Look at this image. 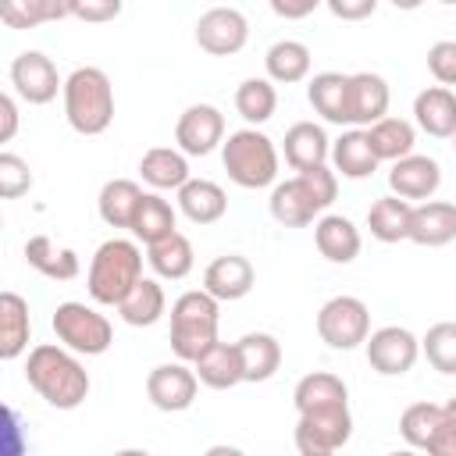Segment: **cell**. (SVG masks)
I'll return each mask as SVG.
<instances>
[{"mask_svg": "<svg viewBox=\"0 0 456 456\" xmlns=\"http://www.w3.org/2000/svg\"><path fill=\"white\" fill-rule=\"evenodd\" d=\"M25 381L57 410H75L89 395V374L82 360L61 342H39L25 360Z\"/></svg>", "mask_w": 456, "mask_h": 456, "instance_id": "6da1fadb", "label": "cell"}, {"mask_svg": "<svg viewBox=\"0 0 456 456\" xmlns=\"http://www.w3.org/2000/svg\"><path fill=\"white\" fill-rule=\"evenodd\" d=\"M142 281V249L132 239H107L96 246L86 274V289L100 306H121V299Z\"/></svg>", "mask_w": 456, "mask_h": 456, "instance_id": "7a4b0ae2", "label": "cell"}, {"mask_svg": "<svg viewBox=\"0 0 456 456\" xmlns=\"http://www.w3.org/2000/svg\"><path fill=\"white\" fill-rule=\"evenodd\" d=\"M64 118L78 135H100L114 121V86L107 71L82 64L64 78Z\"/></svg>", "mask_w": 456, "mask_h": 456, "instance_id": "3957f363", "label": "cell"}, {"mask_svg": "<svg viewBox=\"0 0 456 456\" xmlns=\"http://www.w3.org/2000/svg\"><path fill=\"white\" fill-rule=\"evenodd\" d=\"M221 306L210 292L192 289L171 303V349L182 363H196L217 342Z\"/></svg>", "mask_w": 456, "mask_h": 456, "instance_id": "277c9868", "label": "cell"}, {"mask_svg": "<svg viewBox=\"0 0 456 456\" xmlns=\"http://www.w3.org/2000/svg\"><path fill=\"white\" fill-rule=\"evenodd\" d=\"M221 164L228 171V178L239 189H267L278 185V150L274 139L256 132V128H239L228 132L224 146H221Z\"/></svg>", "mask_w": 456, "mask_h": 456, "instance_id": "5b68a950", "label": "cell"}, {"mask_svg": "<svg viewBox=\"0 0 456 456\" xmlns=\"http://www.w3.org/2000/svg\"><path fill=\"white\" fill-rule=\"evenodd\" d=\"M50 328H53L57 342H61L64 349H71L75 356H100V353H107L110 342H114L110 321H107L100 310H93V306H86V303H75V299L57 303V310H53V317H50Z\"/></svg>", "mask_w": 456, "mask_h": 456, "instance_id": "8992f818", "label": "cell"}, {"mask_svg": "<svg viewBox=\"0 0 456 456\" xmlns=\"http://www.w3.org/2000/svg\"><path fill=\"white\" fill-rule=\"evenodd\" d=\"M317 335L321 342H328L331 349H356L370 338V310L363 299L356 296H331L321 310H317Z\"/></svg>", "mask_w": 456, "mask_h": 456, "instance_id": "52a82bcc", "label": "cell"}, {"mask_svg": "<svg viewBox=\"0 0 456 456\" xmlns=\"http://www.w3.org/2000/svg\"><path fill=\"white\" fill-rule=\"evenodd\" d=\"M353 435V413L346 406H328V410H310L299 413L296 420V452L299 456H335Z\"/></svg>", "mask_w": 456, "mask_h": 456, "instance_id": "ba28073f", "label": "cell"}, {"mask_svg": "<svg viewBox=\"0 0 456 456\" xmlns=\"http://www.w3.org/2000/svg\"><path fill=\"white\" fill-rule=\"evenodd\" d=\"M11 86L14 93L32 103V107H43L57 96V89L64 93V78L57 75V64L43 53V50H21L14 61H11Z\"/></svg>", "mask_w": 456, "mask_h": 456, "instance_id": "9c48e42d", "label": "cell"}, {"mask_svg": "<svg viewBox=\"0 0 456 456\" xmlns=\"http://www.w3.org/2000/svg\"><path fill=\"white\" fill-rule=\"evenodd\" d=\"M363 346H367V363L385 378H399V374L413 370V363L420 356V338L399 324H385V328L370 331V338Z\"/></svg>", "mask_w": 456, "mask_h": 456, "instance_id": "30bf717a", "label": "cell"}, {"mask_svg": "<svg viewBox=\"0 0 456 456\" xmlns=\"http://www.w3.org/2000/svg\"><path fill=\"white\" fill-rule=\"evenodd\" d=\"M249 21L239 7H210L196 18V43L214 57H232L246 46Z\"/></svg>", "mask_w": 456, "mask_h": 456, "instance_id": "8fae6325", "label": "cell"}, {"mask_svg": "<svg viewBox=\"0 0 456 456\" xmlns=\"http://www.w3.org/2000/svg\"><path fill=\"white\" fill-rule=\"evenodd\" d=\"M175 142L185 157H207L224 146V114L214 103H192L175 125Z\"/></svg>", "mask_w": 456, "mask_h": 456, "instance_id": "7c38bea8", "label": "cell"}, {"mask_svg": "<svg viewBox=\"0 0 456 456\" xmlns=\"http://www.w3.org/2000/svg\"><path fill=\"white\" fill-rule=\"evenodd\" d=\"M196 388H200V378L192 367H185L182 360L175 363H160L146 374V395L157 410L164 413H182L196 403Z\"/></svg>", "mask_w": 456, "mask_h": 456, "instance_id": "4fadbf2b", "label": "cell"}, {"mask_svg": "<svg viewBox=\"0 0 456 456\" xmlns=\"http://www.w3.org/2000/svg\"><path fill=\"white\" fill-rule=\"evenodd\" d=\"M438 185H442V167H438V160L428 157V153H410V157L395 160L392 171H388V189H392V196H399V200H406V203H413V200L428 203V200L438 192Z\"/></svg>", "mask_w": 456, "mask_h": 456, "instance_id": "5bb4252c", "label": "cell"}, {"mask_svg": "<svg viewBox=\"0 0 456 456\" xmlns=\"http://www.w3.org/2000/svg\"><path fill=\"white\" fill-rule=\"evenodd\" d=\"M253 281H256V271L242 253L214 256L203 271V292H210L217 303H235V299L249 296Z\"/></svg>", "mask_w": 456, "mask_h": 456, "instance_id": "9a60e30c", "label": "cell"}, {"mask_svg": "<svg viewBox=\"0 0 456 456\" xmlns=\"http://www.w3.org/2000/svg\"><path fill=\"white\" fill-rule=\"evenodd\" d=\"M388 82L374 71H356L349 75V125H378L381 118H388Z\"/></svg>", "mask_w": 456, "mask_h": 456, "instance_id": "2e32d148", "label": "cell"}, {"mask_svg": "<svg viewBox=\"0 0 456 456\" xmlns=\"http://www.w3.org/2000/svg\"><path fill=\"white\" fill-rule=\"evenodd\" d=\"M456 239V203L449 200H428L413 207L410 217V242L417 246H449Z\"/></svg>", "mask_w": 456, "mask_h": 456, "instance_id": "e0dca14e", "label": "cell"}, {"mask_svg": "<svg viewBox=\"0 0 456 456\" xmlns=\"http://www.w3.org/2000/svg\"><path fill=\"white\" fill-rule=\"evenodd\" d=\"M413 121L435 139H452L456 132V93L445 86H428L413 96Z\"/></svg>", "mask_w": 456, "mask_h": 456, "instance_id": "ac0fdd59", "label": "cell"}, {"mask_svg": "<svg viewBox=\"0 0 456 456\" xmlns=\"http://www.w3.org/2000/svg\"><path fill=\"white\" fill-rule=\"evenodd\" d=\"M331 157V139L317 121H296L285 132V160L292 171H310L328 164Z\"/></svg>", "mask_w": 456, "mask_h": 456, "instance_id": "d6986e66", "label": "cell"}, {"mask_svg": "<svg viewBox=\"0 0 456 456\" xmlns=\"http://www.w3.org/2000/svg\"><path fill=\"white\" fill-rule=\"evenodd\" d=\"M314 242H317L321 256L331 264H353L360 256V246H363L360 228L342 214H324L314 224Z\"/></svg>", "mask_w": 456, "mask_h": 456, "instance_id": "ffe728a7", "label": "cell"}, {"mask_svg": "<svg viewBox=\"0 0 456 456\" xmlns=\"http://www.w3.org/2000/svg\"><path fill=\"white\" fill-rule=\"evenodd\" d=\"M239 353V367H242V381H267L278 374L281 367V342L267 331H249L235 342Z\"/></svg>", "mask_w": 456, "mask_h": 456, "instance_id": "44dd1931", "label": "cell"}, {"mask_svg": "<svg viewBox=\"0 0 456 456\" xmlns=\"http://www.w3.org/2000/svg\"><path fill=\"white\" fill-rule=\"evenodd\" d=\"M310 107L331 121V125H349V75L342 71H321L306 86Z\"/></svg>", "mask_w": 456, "mask_h": 456, "instance_id": "7402d4cb", "label": "cell"}, {"mask_svg": "<svg viewBox=\"0 0 456 456\" xmlns=\"http://www.w3.org/2000/svg\"><path fill=\"white\" fill-rule=\"evenodd\" d=\"M331 164H335V175H342V178H353V182L370 178L381 160L374 157V150H370V142H367V128H349V132H342V135L331 142Z\"/></svg>", "mask_w": 456, "mask_h": 456, "instance_id": "603a6c76", "label": "cell"}, {"mask_svg": "<svg viewBox=\"0 0 456 456\" xmlns=\"http://www.w3.org/2000/svg\"><path fill=\"white\" fill-rule=\"evenodd\" d=\"M178 210L192 221V224H214L224 217L228 210V196L217 182L210 178H189L182 189H178Z\"/></svg>", "mask_w": 456, "mask_h": 456, "instance_id": "cb8c5ba5", "label": "cell"}, {"mask_svg": "<svg viewBox=\"0 0 456 456\" xmlns=\"http://www.w3.org/2000/svg\"><path fill=\"white\" fill-rule=\"evenodd\" d=\"M139 175L142 182L153 189V192H164V189H182L189 182V160L182 150H171V146H153L142 153L139 160Z\"/></svg>", "mask_w": 456, "mask_h": 456, "instance_id": "d4e9b609", "label": "cell"}, {"mask_svg": "<svg viewBox=\"0 0 456 456\" xmlns=\"http://www.w3.org/2000/svg\"><path fill=\"white\" fill-rule=\"evenodd\" d=\"M267 207H271V217H274L278 224H285V228H306V224L321 214L317 203H314V196L306 192V185H303L299 178L278 182V185L271 189Z\"/></svg>", "mask_w": 456, "mask_h": 456, "instance_id": "484cf974", "label": "cell"}, {"mask_svg": "<svg viewBox=\"0 0 456 456\" xmlns=\"http://www.w3.org/2000/svg\"><path fill=\"white\" fill-rule=\"evenodd\" d=\"M32 321H28V303L18 292H0V356L18 360L28 349Z\"/></svg>", "mask_w": 456, "mask_h": 456, "instance_id": "4316f807", "label": "cell"}, {"mask_svg": "<svg viewBox=\"0 0 456 456\" xmlns=\"http://www.w3.org/2000/svg\"><path fill=\"white\" fill-rule=\"evenodd\" d=\"M292 403H296V413L328 410V406H346V403H349V388H346V381H342L338 374L314 370V374H306V378L296 381Z\"/></svg>", "mask_w": 456, "mask_h": 456, "instance_id": "83f0119b", "label": "cell"}, {"mask_svg": "<svg viewBox=\"0 0 456 456\" xmlns=\"http://www.w3.org/2000/svg\"><path fill=\"white\" fill-rule=\"evenodd\" d=\"M142 196H146V192H142L132 178H110V182H103L100 200H96L100 221L110 224V228H132Z\"/></svg>", "mask_w": 456, "mask_h": 456, "instance_id": "f1b7e54d", "label": "cell"}, {"mask_svg": "<svg viewBox=\"0 0 456 456\" xmlns=\"http://www.w3.org/2000/svg\"><path fill=\"white\" fill-rule=\"evenodd\" d=\"M25 260L28 267H36L43 278H53V281H71L78 278V253L68 249V246H57L50 235H32L25 242Z\"/></svg>", "mask_w": 456, "mask_h": 456, "instance_id": "f546056e", "label": "cell"}, {"mask_svg": "<svg viewBox=\"0 0 456 456\" xmlns=\"http://www.w3.org/2000/svg\"><path fill=\"white\" fill-rule=\"evenodd\" d=\"M264 68H267V78L278 82V86H296L310 75V46L299 43V39H278L267 46L264 53Z\"/></svg>", "mask_w": 456, "mask_h": 456, "instance_id": "4dcf8cb0", "label": "cell"}, {"mask_svg": "<svg viewBox=\"0 0 456 456\" xmlns=\"http://www.w3.org/2000/svg\"><path fill=\"white\" fill-rule=\"evenodd\" d=\"M192 370H196V378H200L207 388H217V392L235 388V385L242 381V367H239L235 342H221V338H217V342L192 363Z\"/></svg>", "mask_w": 456, "mask_h": 456, "instance_id": "1f68e13d", "label": "cell"}, {"mask_svg": "<svg viewBox=\"0 0 456 456\" xmlns=\"http://www.w3.org/2000/svg\"><path fill=\"white\" fill-rule=\"evenodd\" d=\"M410 217H413V203L399 196H381L367 210V228L378 242H403L410 239Z\"/></svg>", "mask_w": 456, "mask_h": 456, "instance_id": "d6a6232c", "label": "cell"}, {"mask_svg": "<svg viewBox=\"0 0 456 456\" xmlns=\"http://www.w3.org/2000/svg\"><path fill=\"white\" fill-rule=\"evenodd\" d=\"M146 264L153 267V274H157V278L182 281V278L192 271L196 253H192V242H189L182 232H175V235H167V239H160V242L146 246Z\"/></svg>", "mask_w": 456, "mask_h": 456, "instance_id": "836d02e7", "label": "cell"}, {"mask_svg": "<svg viewBox=\"0 0 456 456\" xmlns=\"http://www.w3.org/2000/svg\"><path fill=\"white\" fill-rule=\"evenodd\" d=\"M164 310H167V296H164V289H160L157 278H142V281L121 299V306H118L121 321L132 324V328H150V324H157V321L164 317Z\"/></svg>", "mask_w": 456, "mask_h": 456, "instance_id": "e575fe53", "label": "cell"}, {"mask_svg": "<svg viewBox=\"0 0 456 456\" xmlns=\"http://www.w3.org/2000/svg\"><path fill=\"white\" fill-rule=\"evenodd\" d=\"M175 207L160 196V192H146L142 196V203H139V210H135V221H132V235L139 239V242H146V246H153V242H160V239H167V235H175L178 228H175Z\"/></svg>", "mask_w": 456, "mask_h": 456, "instance_id": "d590c367", "label": "cell"}, {"mask_svg": "<svg viewBox=\"0 0 456 456\" xmlns=\"http://www.w3.org/2000/svg\"><path fill=\"white\" fill-rule=\"evenodd\" d=\"M367 142L374 150L378 160H403L413 153V142H417V132L406 118H381L378 125L367 128Z\"/></svg>", "mask_w": 456, "mask_h": 456, "instance_id": "8d00e7d4", "label": "cell"}, {"mask_svg": "<svg viewBox=\"0 0 456 456\" xmlns=\"http://www.w3.org/2000/svg\"><path fill=\"white\" fill-rule=\"evenodd\" d=\"M235 110L242 114V121H249V128L271 121L274 110H278L274 82L271 78H246V82H239V89H235Z\"/></svg>", "mask_w": 456, "mask_h": 456, "instance_id": "74e56055", "label": "cell"}, {"mask_svg": "<svg viewBox=\"0 0 456 456\" xmlns=\"http://www.w3.org/2000/svg\"><path fill=\"white\" fill-rule=\"evenodd\" d=\"M438 424H442V406L424 399V403H413V406L403 410V417H399V435L406 438L410 449H428V442L435 438Z\"/></svg>", "mask_w": 456, "mask_h": 456, "instance_id": "f35d334b", "label": "cell"}, {"mask_svg": "<svg viewBox=\"0 0 456 456\" xmlns=\"http://www.w3.org/2000/svg\"><path fill=\"white\" fill-rule=\"evenodd\" d=\"M420 353L438 374H456V321H438L420 338Z\"/></svg>", "mask_w": 456, "mask_h": 456, "instance_id": "ab89813d", "label": "cell"}, {"mask_svg": "<svg viewBox=\"0 0 456 456\" xmlns=\"http://www.w3.org/2000/svg\"><path fill=\"white\" fill-rule=\"evenodd\" d=\"M71 14V4H43V0H28V4H4L0 7V18L11 25V28H28V25H39L46 18H64Z\"/></svg>", "mask_w": 456, "mask_h": 456, "instance_id": "60d3db41", "label": "cell"}, {"mask_svg": "<svg viewBox=\"0 0 456 456\" xmlns=\"http://www.w3.org/2000/svg\"><path fill=\"white\" fill-rule=\"evenodd\" d=\"M32 189V171L18 153H0V196L18 200Z\"/></svg>", "mask_w": 456, "mask_h": 456, "instance_id": "b9f144b4", "label": "cell"}, {"mask_svg": "<svg viewBox=\"0 0 456 456\" xmlns=\"http://www.w3.org/2000/svg\"><path fill=\"white\" fill-rule=\"evenodd\" d=\"M296 178H299V182L306 185V192L314 196L317 210H328V207L335 203V196H338V175H335L328 164H321V167H310V171H299Z\"/></svg>", "mask_w": 456, "mask_h": 456, "instance_id": "7bdbcfd3", "label": "cell"}, {"mask_svg": "<svg viewBox=\"0 0 456 456\" xmlns=\"http://www.w3.org/2000/svg\"><path fill=\"white\" fill-rule=\"evenodd\" d=\"M428 71L438 86H456V39H438L428 50Z\"/></svg>", "mask_w": 456, "mask_h": 456, "instance_id": "ee69618b", "label": "cell"}, {"mask_svg": "<svg viewBox=\"0 0 456 456\" xmlns=\"http://www.w3.org/2000/svg\"><path fill=\"white\" fill-rule=\"evenodd\" d=\"M428 456H456V395L442 406V424L424 449Z\"/></svg>", "mask_w": 456, "mask_h": 456, "instance_id": "f6af8a7d", "label": "cell"}, {"mask_svg": "<svg viewBox=\"0 0 456 456\" xmlns=\"http://www.w3.org/2000/svg\"><path fill=\"white\" fill-rule=\"evenodd\" d=\"M328 11L342 21H356V18H370L378 4L374 0H328Z\"/></svg>", "mask_w": 456, "mask_h": 456, "instance_id": "bcb514c9", "label": "cell"}, {"mask_svg": "<svg viewBox=\"0 0 456 456\" xmlns=\"http://www.w3.org/2000/svg\"><path fill=\"white\" fill-rule=\"evenodd\" d=\"M71 14L86 18V21H110L121 14V4L118 0H103V4H75L71 0Z\"/></svg>", "mask_w": 456, "mask_h": 456, "instance_id": "7dc6e473", "label": "cell"}, {"mask_svg": "<svg viewBox=\"0 0 456 456\" xmlns=\"http://www.w3.org/2000/svg\"><path fill=\"white\" fill-rule=\"evenodd\" d=\"M18 132V103L11 93L0 96V142H11Z\"/></svg>", "mask_w": 456, "mask_h": 456, "instance_id": "c3c4849f", "label": "cell"}, {"mask_svg": "<svg viewBox=\"0 0 456 456\" xmlns=\"http://www.w3.org/2000/svg\"><path fill=\"white\" fill-rule=\"evenodd\" d=\"M271 11L278 18H306L310 11H317V0H303V4H281V0H274Z\"/></svg>", "mask_w": 456, "mask_h": 456, "instance_id": "681fc988", "label": "cell"}, {"mask_svg": "<svg viewBox=\"0 0 456 456\" xmlns=\"http://www.w3.org/2000/svg\"><path fill=\"white\" fill-rule=\"evenodd\" d=\"M4 456H18V420H14V410H7V449Z\"/></svg>", "mask_w": 456, "mask_h": 456, "instance_id": "f907efd6", "label": "cell"}, {"mask_svg": "<svg viewBox=\"0 0 456 456\" xmlns=\"http://www.w3.org/2000/svg\"><path fill=\"white\" fill-rule=\"evenodd\" d=\"M203 456H246V452H242L239 445H224V442H221V445H210Z\"/></svg>", "mask_w": 456, "mask_h": 456, "instance_id": "816d5d0a", "label": "cell"}, {"mask_svg": "<svg viewBox=\"0 0 456 456\" xmlns=\"http://www.w3.org/2000/svg\"><path fill=\"white\" fill-rule=\"evenodd\" d=\"M114 456H153V452H146V449H121V452H114Z\"/></svg>", "mask_w": 456, "mask_h": 456, "instance_id": "f5cc1de1", "label": "cell"}, {"mask_svg": "<svg viewBox=\"0 0 456 456\" xmlns=\"http://www.w3.org/2000/svg\"><path fill=\"white\" fill-rule=\"evenodd\" d=\"M388 456H417L413 449H395V452H388Z\"/></svg>", "mask_w": 456, "mask_h": 456, "instance_id": "db71d44e", "label": "cell"}, {"mask_svg": "<svg viewBox=\"0 0 456 456\" xmlns=\"http://www.w3.org/2000/svg\"><path fill=\"white\" fill-rule=\"evenodd\" d=\"M452 150H456V132H452Z\"/></svg>", "mask_w": 456, "mask_h": 456, "instance_id": "11a10c76", "label": "cell"}]
</instances>
